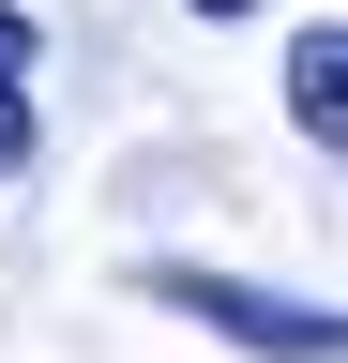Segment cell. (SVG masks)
Wrapping results in <instances>:
<instances>
[{"label": "cell", "mask_w": 348, "mask_h": 363, "mask_svg": "<svg viewBox=\"0 0 348 363\" xmlns=\"http://www.w3.org/2000/svg\"><path fill=\"white\" fill-rule=\"evenodd\" d=\"M288 121L348 152V30H303V45H288Z\"/></svg>", "instance_id": "7a4b0ae2"}, {"label": "cell", "mask_w": 348, "mask_h": 363, "mask_svg": "<svg viewBox=\"0 0 348 363\" xmlns=\"http://www.w3.org/2000/svg\"><path fill=\"white\" fill-rule=\"evenodd\" d=\"M30 61H46V30H30L16 0H0V182L30 167Z\"/></svg>", "instance_id": "3957f363"}, {"label": "cell", "mask_w": 348, "mask_h": 363, "mask_svg": "<svg viewBox=\"0 0 348 363\" xmlns=\"http://www.w3.org/2000/svg\"><path fill=\"white\" fill-rule=\"evenodd\" d=\"M197 16H257V0H197Z\"/></svg>", "instance_id": "277c9868"}, {"label": "cell", "mask_w": 348, "mask_h": 363, "mask_svg": "<svg viewBox=\"0 0 348 363\" xmlns=\"http://www.w3.org/2000/svg\"><path fill=\"white\" fill-rule=\"evenodd\" d=\"M137 303L197 318V333H228V348H273V363H348V318H333V303H273V288H242V272H197V257L137 272Z\"/></svg>", "instance_id": "6da1fadb"}]
</instances>
